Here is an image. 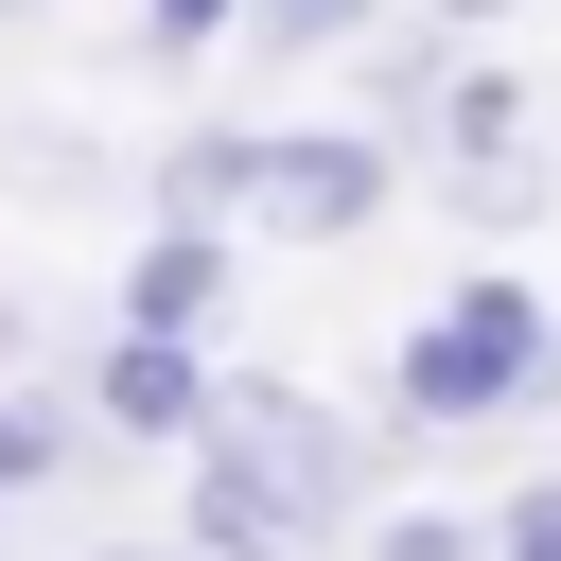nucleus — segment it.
Instances as JSON below:
<instances>
[{"label": "nucleus", "instance_id": "obj_1", "mask_svg": "<svg viewBox=\"0 0 561 561\" xmlns=\"http://www.w3.org/2000/svg\"><path fill=\"white\" fill-rule=\"evenodd\" d=\"M386 456H403V438H351V403H316L298 368H210V421L175 438V473H193V543L333 561V543L386 508Z\"/></svg>", "mask_w": 561, "mask_h": 561}, {"label": "nucleus", "instance_id": "obj_2", "mask_svg": "<svg viewBox=\"0 0 561 561\" xmlns=\"http://www.w3.org/2000/svg\"><path fill=\"white\" fill-rule=\"evenodd\" d=\"M543 403H561V298L526 263L438 280L386 351V438H491V421H543Z\"/></svg>", "mask_w": 561, "mask_h": 561}, {"label": "nucleus", "instance_id": "obj_3", "mask_svg": "<svg viewBox=\"0 0 561 561\" xmlns=\"http://www.w3.org/2000/svg\"><path fill=\"white\" fill-rule=\"evenodd\" d=\"M386 193H403V140L386 123H263L245 245H351V228H386Z\"/></svg>", "mask_w": 561, "mask_h": 561}, {"label": "nucleus", "instance_id": "obj_4", "mask_svg": "<svg viewBox=\"0 0 561 561\" xmlns=\"http://www.w3.org/2000/svg\"><path fill=\"white\" fill-rule=\"evenodd\" d=\"M228 298H245V228H140V245H123L105 333H175V351H210V333H228Z\"/></svg>", "mask_w": 561, "mask_h": 561}, {"label": "nucleus", "instance_id": "obj_5", "mask_svg": "<svg viewBox=\"0 0 561 561\" xmlns=\"http://www.w3.org/2000/svg\"><path fill=\"white\" fill-rule=\"evenodd\" d=\"M210 368H228V351H175V333H88V368H70V386H88V421H105V438L175 456V438L210 421Z\"/></svg>", "mask_w": 561, "mask_h": 561}, {"label": "nucleus", "instance_id": "obj_6", "mask_svg": "<svg viewBox=\"0 0 561 561\" xmlns=\"http://www.w3.org/2000/svg\"><path fill=\"white\" fill-rule=\"evenodd\" d=\"M245 193H263V123H175L140 158V228H245Z\"/></svg>", "mask_w": 561, "mask_h": 561}, {"label": "nucleus", "instance_id": "obj_7", "mask_svg": "<svg viewBox=\"0 0 561 561\" xmlns=\"http://www.w3.org/2000/svg\"><path fill=\"white\" fill-rule=\"evenodd\" d=\"M88 438H105V421H88V386H70V368H18V386H0V508L70 491V473H88Z\"/></svg>", "mask_w": 561, "mask_h": 561}, {"label": "nucleus", "instance_id": "obj_8", "mask_svg": "<svg viewBox=\"0 0 561 561\" xmlns=\"http://www.w3.org/2000/svg\"><path fill=\"white\" fill-rule=\"evenodd\" d=\"M421 193H438L456 228H491V245H508V228H543L561 158H543V140H491V158H421Z\"/></svg>", "mask_w": 561, "mask_h": 561}, {"label": "nucleus", "instance_id": "obj_9", "mask_svg": "<svg viewBox=\"0 0 561 561\" xmlns=\"http://www.w3.org/2000/svg\"><path fill=\"white\" fill-rule=\"evenodd\" d=\"M386 18H403V0H245V53H263V70H351Z\"/></svg>", "mask_w": 561, "mask_h": 561}, {"label": "nucleus", "instance_id": "obj_10", "mask_svg": "<svg viewBox=\"0 0 561 561\" xmlns=\"http://www.w3.org/2000/svg\"><path fill=\"white\" fill-rule=\"evenodd\" d=\"M123 53L140 70H210V53H245V0H123Z\"/></svg>", "mask_w": 561, "mask_h": 561}, {"label": "nucleus", "instance_id": "obj_11", "mask_svg": "<svg viewBox=\"0 0 561 561\" xmlns=\"http://www.w3.org/2000/svg\"><path fill=\"white\" fill-rule=\"evenodd\" d=\"M351 561H491V526H473V508H368Z\"/></svg>", "mask_w": 561, "mask_h": 561}, {"label": "nucleus", "instance_id": "obj_12", "mask_svg": "<svg viewBox=\"0 0 561 561\" xmlns=\"http://www.w3.org/2000/svg\"><path fill=\"white\" fill-rule=\"evenodd\" d=\"M491 561H561V473H526V491L491 508Z\"/></svg>", "mask_w": 561, "mask_h": 561}, {"label": "nucleus", "instance_id": "obj_13", "mask_svg": "<svg viewBox=\"0 0 561 561\" xmlns=\"http://www.w3.org/2000/svg\"><path fill=\"white\" fill-rule=\"evenodd\" d=\"M18 368H35V298L0 280V386H18Z\"/></svg>", "mask_w": 561, "mask_h": 561}, {"label": "nucleus", "instance_id": "obj_14", "mask_svg": "<svg viewBox=\"0 0 561 561\" xmlns=\"http://www.w3.org/2000/svg\"><path fill=\"white\" fill-rule=\"evenodd\" d=\"M421 18H456V35H473V53H491V18H526V0H421Z\"/></svg>", "mask_w": 561, "mask_h": 561}, {"label": "nucleus", "instance_id": "obj_15", "mask_svg": "<svg viewBox=\"0 0 561 561\" xmlns=\"http://www.w3.org/2000/svg\"><path fill=\"white\" fill-rule=\"evenodd\" d=\"M88 561H193V543H88Z\"/></svg>", "mask_w": 561, "mask_h": 561}, {"label": "nucleus", "instance_id": "obj_16", "mask_svg": "<svg viewBox=\"0 0 561 561\" xmlns=\"http://www.w3.org/2000/svg\"><path fill=\"white\" fill-rule=\"evenodd\" d=\"M35 18H70V0H0V35H35Z\"/></svg>", "mask_w": 561, "mask_h": 561}, {"label": "nucleus", "instance_id": "obj_17", "mask_svg": "<svg viewBox=\"0 0 561 561\" xmlns=\"http://www.w3.org/2000/svg\"><path fill=\"white\" fill-rule=\"evenodd\" d=\"M0 561H18V508H0Z\"/></svg>", "mask_w": 561, "mask_h": 561}]
</instances>
